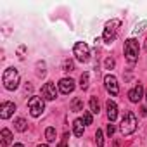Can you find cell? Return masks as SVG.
Instances as JSON below:
<instances>
[{"label":"cell","mask_w":147,"mask_h":147,"mask_svg":"<svg viewBox=\"0 0 147 147\" xmlns=\"http://www.w3.org/2000/svg\"><path fill=\"white\" fill-rule=\"evenodd\" d=\"M137 125H138L137 116H135L131 111H126V113H125V116H123V119H121L119 131H121L125 137H126V135H131V133L137 130Z\"/></svg>","instance_id":"cell-1"},{"label":"cell","mask_w":147,"mask_h":147,"mask_svg":"<svg viewBox=\"0 0 147 147\" xmlns=\"http://www.w3.org/2000/svg\"><path fill=\"white\" fill-rule=\"evenodd\" d=\"M2 82H4V87H5L7 90H16V88L19 87V82H21L18 69H16V67H7V69L4 71Z\"/></svg>","instance_id":"cell-2"},{"label":"cell","mask_w":147,"mask_h":147,"mask_svg":"<svg viewBox=\"0 0 147 147\" xmlns=\"http://www.w3.org/2000/svg\"><path fill=\"white\" fill-rule=\"evenodd\" d=\"M138 54H140V45L135 38H128L125 42V57L130 64H135L137 59H138Z\"/></svg>","instance_id":"cell-3"},{"label":"cell","mask_w":147,"mask_h":147,"mask_svg":"<svg viewBox=\"0 0 147 147\" xmlns=\"http://www.w3.org/2000/svg\"><path fill=\"white\" fill-rule=\"evenodd\" d=\"M119 26H121V21H119V19H111V21H107V23H106V26H104L102 40H104L106 43H111V42L116 38Z\"/></svg>","instance_id":"cell-4"},{"label":"cell","mask_w":147,"mask_h":147,"mask_svg":"<svg viewBox=\"0 0 147 147\" xmlns=\"http://www.w3.org/2000/svg\"><path fill=\"white\" fill-rule=\"evenodd\" d=\"M28 109H30V114L33 118H38L43 111H45V99L43 97H31L30 102H28Z\"/></svg>","instance_id":"cell-5"},{"label":"cell","mask_w":147,"mask_h":147,"mask_svg":"<svg viewBox=\"0 0 147 147\" xmlns=\"http://www.w3.org/2000/svg\"><path fill=\"white\" fill-rule=\"evenodd\" d=\"M73 54H75L76 61L80 62H87L90 59V47L85 42H76L75 47H73Z\"/></svg>","instance_id":"cell-6"},{"label":"cell","mask_w":147,"mask_h":147,"mask_svg":"<svg viewBox=\"0 0 147 147\" xmlns=\"http://www.w3.org/2000/svg\"><path fill=\"white\" fill-rule=\"evenodd\" d=\"M42 97L45 100H54L57 97V87L54 82H47L43 87H42Z\"/></svg>","instance_id":"cell-7"},{"label":"cell","mask_w":147,"mask_h":147,"mask_svg":"<svg viewBox=\"0 0 147 147\" xmlns=\"http://www.w3.org/2000/svg\"><path fill=\"white\" fill-rule=\"evenodd\" d=\"M104 85H106V90H107L111 95H118V94H119L118 80H116L113 75H106V78H104Z\"/></svg>","instance_id":"cell-8"},{"label":"cell","mask_w":147,"mask_h":147,"mask_svg":"<svg viewBox=\"0 0 147 147\" xmlns=\"http://www.w3.org/2000/svg\"><path fill=\"white\" fill-rule=\"evenodd\" d=\"M16 111V104L14 102H2L0 106V118L2 119H9Z\"/></svg>","instance_id":"cell-9"},{"label":"cell","mask_w":147,"mask_h":147,"mask_svg":"<svg viewBox=\"0 0 147 147\" xmlns=\"http://www.w3.org/2000/svg\"><path fill=\"white\" fill-rule=\"evenodd\" d=\"M57 87H59V92H61V94L67 95V94H71L73 90H75V82H73L71 78H62V80L57 83Z\"/></svg>","instance_id":"cell-10"},{"label":"cell","mask_w":147,"mask_h":147,"mask_svg":"<svg viewBox=\"0 0 147 147\" xmlns=\"http://www.w3.org/2000/svg\"><path fill=\"white\" fill-rule=\"evenodd\" d=\"M144 94H145L144 87H142V85H135V87L128 92V99H130V102H138L140 99H144Z\"/></svg>","instance_id":"cell-11"},{"label":"cell","mask_w":147,"mask_h":147,"mask_svg":"<svg viewBox=\"0 0 147 147\" xmlns=\"http://www.w3.org/2000/svg\"><path fill=\"white\" fill-rule=\"evenodd\" d=\"M106 111H107V118H109V121L113 123V121L118 118V106H116V102L109 99V100L106 102Z\"/></svg>","instance_id":"cell-12"},{"label":"cell","mask_w":147,"mask_h":147,"mask_svg":"<svg viewBox=\"0 0 147 147\" xmlns=\"http://www.w3.org/2000/svg\"><path fill=\"white\" fill-rule=\"evenodd\" d=\"M83 131H85V123H83V119L78 118V119L73 121V133H75L76 137H82Z\"/></svg>","instance_id":"cell-13"},{"label":"cell","mask_w":147,"mask_h":147,"mask_svg":"<svg viewBox=\"0 0 147 147\" xmlns=\"http://www.w3.org/2000/svg\"><path fill=\"white\" fill-rule=\"evenodd\" d=\"M0 138H2V140H0V142H2V147H7L11 144V140H12V131L4 128L2 131H0Z\"/></svg>","instance_id":"cell-14"},{"label":"cell","mask_w":147,"mask_h":147,"mask_svg":"<svg viewBox=\"0 0 147 147\" xmlns=\"http://www.w3.org/2000/svg\"><path fill=\"white\" fill-rule=\"evenodd\" d=\"M71 111H75V113L83 111V100H82L80 97H75V99H73V102H71Z\"/></svg>","instance_id":"cell-15"},{"label":"cell","mask_w":147,"mask_h":147,"mask_svg":"<svg viewBox=\"0 0 147 147\" xmlns=\"http://www.w3.org/2000/svg\"><path fill=\"white\" fill-rule=\"evenodd\" d=\"M14 128H16L18 131H26V128H28L26 119H24V118H18V119L14 121Z\"/></svg>","instance_id":"cell-16"},{"label":"cell","mask_w":147,"mask_h":147,"mask_svg":"<svg viewBox=\"0 0 147 147\" xmlns=\"http://www.w3.org/2000/svg\"><path fill=\"white\" fill-rule=\"evenodd\" d=\"M88 104H90V113H94V114H99L100 107H99V100H97V97H92Z\"/></svg>","instance_id":"cell-17"},{"label":"cell","mask_w":147,"mask_h":147,"mask_svg":"<svg viewBox=\"0 0 147 147\" xmlns=\"http://www.w3.org/2000/svg\"><path fill=\"white\" fill-rule=\"evenodd\" d=\"M45 137H47V140H49V142H55V137H57L55 128H54V126H49V128L45 130Z\"/></svg>","instance_id":"cell-18"},{"label":"cell","mask_w":147,"mask_h":147,"mask_svg":"<svg viewBox=\"0 0 147 147\" xmlns=\"http://www.w3.org/2000/svg\"><path fill=\"white\" fill-rule=\"evenodd\" d=\"M88 78H90L88 73H83V75L80 76V87H82V90H87L88 88Z\"/></svg>","instance_id":"cell-19"},{"label":"cell","mask_w":147,"mask_h":147,"mask_svg":"<svg viewBox=\"0 0 147 147\" xmlns=\"http://www.w3.org/2000/svg\"><path fill=\"white\" fill-rule=\"evenodd\" d=\"M95 142H97V147H104V131H102V130H97V133H95Z\"/></svg>","instance_id":"cell-20"},{"label":"cell","mask_w":147,"mask_h":147,"mask_svg":"<svg viewBox=\"0 0 147 147\" xmlns=\"http://www.w3.org/2000/svg\"><path fill=\"white\" fill-rule=\"evenodd\" d=\"M83 123L85 125H92V114L88 111H83Z\"/></svg>","instance_id":"cell-21"},{"label":"cell","mask_w":147,"mask_h":147,"mask_svg":"<svg viewBox=\"0 0 147 147\" xmlns=\"http://www.w3.org/2000/svg\"><path fill=\"white\" fill-rule=\"evenodd\" d=\"M73 61H64V71H73Z\"/></svg>","instance_id":"cell-22"},{"label":"cell","mask_w":147,"mask_h":147,"mask_svg":"<svg viewBox=\"0 0 147 147\" xmlns=\"http://www.w3.org/2000/svg\"><path fill=\"white\" fill-rule=\"evenodd\" d=\"M114 130H116V128H114V125H113V123H109V125H107V130H106V131H107V135L111 137V135L114 133Z\"/></svg>","instance_id":"cell-23"},{"label":"cell","mask_w":147,"mask_h":147,"mask_svg":"<svg viewBox=\"0 0 147 147\" xmlns=\"http://www.w3.org/2000/svg\"><path fill=\"white\" fill-rule=\"evenodd\" d=\"M114 66V59H106V69H111Z\"/></svg>","instance_id":"cell-24"},{"label":"cell","mask_w":147,"mask_h":147,"mask_svg":"<svg viewBox=\"0 0 147 147\" xmlns=\"http://www.w3.org/2000/svg\"><path fill=\"white\" fill-rule=\"evenodd\" d=\"M59 147H67V145H66V140H62V142L59 144Z\"/></svg>","instance_id":"cell-25"},{"label":"cell","mask_w":147,"mask_h":147,"mask_svg":"<svg viewBox=\"0 0 147 147\" xmlns=\"http://www.w3.org/2000/svg\"><path fill=\"white\" fill-rule=\"evenodd\" d=\"M144 97H145V107H147V90H145V94H144Z\"/></svg>","instance_id":"cell-26"},{"label":"cell","mask_w":147,"mask_h":147,"mask_svg":"<svg viewBox=\"0 0 147 147\" xmlns=\"http://www.w3.org/2000/svg\"><path fill=\"white\" fill-rule=\"evenodd\" d=\"M12 147H24V145H23V144H14Z\"/></svg>","instance_id":"cell-27"},{"label":"cell","mask_w":147,"mask_h":147,"mask_svg":"<svg viewBox=\"0 0 147 147\" xmlns=\"http://www.w3.org/2000/svg\"><path fill=\"white\" fill-rule=\"evenodd\" d=\"M36 147H49L47 144H40V145H36Z\"/></svg>","instance_id":"cell-28"}]
</instances>
